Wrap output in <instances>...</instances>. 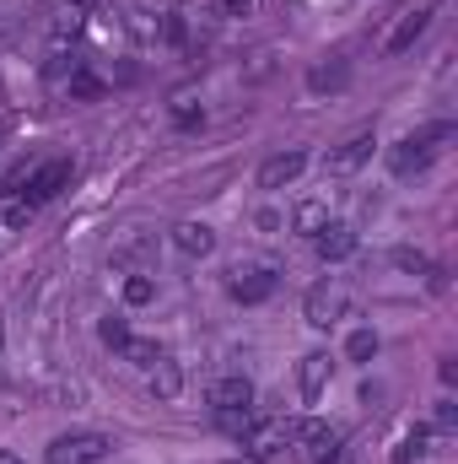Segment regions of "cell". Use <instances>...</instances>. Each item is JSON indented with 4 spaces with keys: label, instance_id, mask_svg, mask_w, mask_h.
I'll use <instances>...</instances> for the list:
<instances>
[{
    "label": "cell",
    "instance_id": "1",
    "mask_svg": "<svg viewBox=\"0 0 458 464\" xmlns=\"http://www.w3.org/2000/svg\"><path fill=\"white\" fill-rule=\"evenodd\" d=\"M437 140H453V124H432V130H421V135H405V140L388 151V168H394V179L426 173V168H432V157H437Z\"/></svg>",
    "mask_w": 458,
    "mask_h": 464
},
{
    "label": "cell",
    "instance_id": "2",
    "mask_svg": "<svg viewBox=\"0 0 458 464\" xmlns=\"http://www.w3.org/2000/svg\"><path fill=\"white\" fill-rule=\"evenodd\" d=\"M71 173H76V162H71V157L33 162V168H27V179H22V189H16V200H27V206L38 211V206H49V200L71 184Z\"/></svg>",
    "mask_w": 458,
    "mask_h": 464
},
{
    "label": "cell",
    "instance_id": "3",
    "mask_svg": "<svg viewBox=\"0 0 458 464\" xmlns=\"http://www.w3.org/2000/svg\"><path fill=\"white\" fill-rule=\"evenodd\" d=\"M114 454V438L103 432H65L49 443V464H103Z\"/></svg>",
    "mask_w": 458,
    "mask_h": 464
},
{
    "label": "cell",
    "instance_id": "4",
    "mask_svg": "<svg viewBox=\"0 0 458 464\" xmlns=\"http://www.w3.org/2000/svg\"><path fill=\"white\" fill-rule=\"evenodd\" d=\"M291 438H297V449H302L313 464H329V459H340L345 454L340 427H329V421H319V416H308L302 427H291Z\"/></svg>",
    "mask_w": 458,
    "mask_h": 464
},
{
    "label": "cell",
    "instance_id": "5",
    "mask_svg": "<svg viewBox=\"0 0 458 464\" xmlns=\"http://www.w3.org/2000/svg\"><path fill=\"white\" fill-rule=\"evenodd\" d=\"M275 286H281L275 265H237V270H232V281H227V292L243 303V308H253V303L275 297Z\"/></svg>",
    "mask_w": 458,
    "mask_h": 464
},
{
    "label": "cell",
    "instance_id": "6",
    "mask_svg": "<svg viewBox=\"0 0 458 464\" xmlns=\"http://www.w3.org/2000/svg\"><path fill=\"white\" fill-rule=\"evenodd\" d=\"M432 11H437V0H421V5H410V11H399V22H394V33H388L383 54H388V60L410 54V49H415V38L432 27Z\"/></svg>",
    "mask_w": 458,
    "mask_h": 464
},
{
    "label": "cell",
    "instance_id": "7",
    "mask_svg": "<svg viewBox=\"0 0 458 464\" xmlns=\"http://www.w3.org/2000/svg\"><path fill=\"white\" fill-rule=\"evenodd\" d=\"M286 438H291V421H275V416H270V421H248V432H243L237 443L248 449L253 464H264V459H275V454L286 449Z\"/></svg>",
    "mask_w": 458,
    "mask_h": 464
},
{
    "label": "cell",
    "instance_id": "8",
    "mask_svg": "<svg viewBox=\"0 0 458 464\" xmlns=\"http://www.w3.org/2000/svg\"><path fill=\"white\" fill-rule=\"evenodd\" d=\"M340 314H345V286H335V281H319V286L302 297V319H308L313 330H329Z\"/></svg>",
    "mask_w": 458,
    "mask_h": 464
},
{
    "label": "cell",
    "instance_id": "9",
    "mask_svg": "<svg viewBox=\"0 0 458 464\" xmlns=\"http://www.w3.org/2000/svg\"><path fill=\"white\" fill-rule=\"evenodd\" d=\"M372 146H377V135H372V130H356L350 140H340V146L324 157V168L345 179V173H356V168H367V162H372Z\"/></svg>",
    "mask_w": 458,
    "mask_h": 464
},
{
    "label": "cell",
    "instance_id": "10",
    "mask_svg": "<svg viewBox=\"0 0 458 464\" xmlns=\"http://www.w3.org/2000/svg\"><path fill=\"white\" fill-rule=\"evenodd\" d=\"M302 168H308V151H275V157H264V168H259V189H286V184H297L302 179Z\"/></svg>",
    "mask_w": 458,
    "mask_h": 464
},
{
    "label": "cell",
    "instance_id": "11",
    "mask_svg": "<svg viewBox=\"0 0 458 464\" xmlns=\"http://www.w3.org/2000/svg\"><path fill=\"white\" fill-rule=\"evenodd\" d=\"M329 378H335V356H329V351H308V356L297 362V389H302L308 405L329 389Z\"/></svg>",
    "mask_w": 458,
    "mask_h": 464
},
{
    "label": "cell",
    "instance_id": "12",
    "mask_svg": "<svg viewBox=\"0 0 458 464\" xmlns=\"http://www.w3.org/2000/svg\"><path fill=\"white\" fill-rule=\"evenodd\" d=\"M248 405H253V378L227 372L211 383V411H248Z\"/></svg>",
    "mask_w": 458,
    "mask_h": 464
},
{
    "label": "cell",
    "instance_id": "13",
    "mask_svg": "<svg viewBox=\"0 0 458 464\" xmlns=\"http://www.w3.org/2000/svg\"><path fill=\"white\" fill-rule=\"evenodd\" d=\"M313 243H319V259H324V265H340V259H350V254H356V227L329 222V227L319 232Z\"/></svg>",
    "mask_w": 458,
    "mask_h": 464
},
{
    "label": "cell",
    "instance_id": "14",
    "mask_svg": "<svg viewBox=\"0 0 458 464\" xmlns=\"http://www.w3.org/2000/svg\"><path fill=\"white\" fill-rule=\"evenodd\" d=\"M173 248L189 254V259H205V254H216V232L205 227V222H178L173 227Z\"/></svg>",
    "mask_w": 458,
    "mask_h": 464
},
{
    "label": "cell",
    "instance_id": "15",
    "mask_svg": "<svg viewBox=\"0 0 458 464\" xmlns=\"http://www.w3.org/2000/svg\"><path fill=\"white\" fill-rule=\"evenodd\" d=\"M345 82H350V65H345V60H329V65L319 60V65L308 71V87H313V92H340Z\"/></svg>",
    "mask_w": 458,
    "mask_h": 464
},
{
    "label": "cell",
    "instance_id": "16",
    "mask_svg": "<svg viewBox=\"0 0 458 464\" xmlns=\"http://www.w3.org/2000/svg\"><path fill=\"white\" fill-rule=\"evenodd\" d=\"M291 227L302 232V237H319V232L329 227V206H324V200H302V206L291 211Z\"/></svg>",
    "mask_w": 458,
    "mask_h": 464
},
{
    "label": "cell",
    "instance_id": "17",
    "mask_svg": "<svg viewBox=\"0 0 458 464\" xmlns=\"http://www.w3.org/2000/svg\"><path fill=\"white\" fill-rule=\"evenodd\" d=\"M151 394H157V400H178V394H184V372H178V362L162 356V362L151 367Z\"/></svg>",
    "mask_w": 458,
    "mask_h": 464
},
{
    "label": "cell",
    "instance_id": "18",
    "mask_svg": "<svg viewBox=\"0 0 458 464\" xmlns=\"http://www.w3.org/2000/svg\"><path fill=\"white\" fill-rule=\"evenodd\" d=\"M60 92H65V98H98V92H103V82H98L87 65H76V71L60 82Z\"/></svg>",
    "mask_w": 458,
    "mask_h": 464
},
{
    "label": "cell",
    "instance_id": "19",
    "mask_svg": "<svg viewBox=\"0 0 458 464\" xmlns=\"http://www.w3.org/2000/svg\"><path fill=\"white\" fill-rule=\"evenodd\" d=\"M81 27H87V11H76V5H65V0H60V11H54V44L76 38Z\"/></svg>",
    "mask_w": 458,
    "mask_h": 464
},
{
    "label": "cell",
    "instance_id": "20",
    "mask_svg": "<svg viewBox=\"0 0 458 464\" xmlns=\"http://www.w3.org/2000/svg\"><path fill=\"white\" fill-rule=\"evenodd\" d=\"M124 303H129V308L157 303V281H151V276H140V270H135V276H124Z\"/></svg>",
    "mask_w": 458,
    "mask_h": 464
},
{
    "label": "cell",
    "instance_id": "21",
    "mask_svg": "<svg viewBox=\"0 0 458 464\" xmlns=\"http://www.w3.org/2000/svg\"><path fill=\"white\" fill-rule=\"evenodd\" d=\"M426 443H432V432H426V427H410V432L399 438V449H394V464L421 459V454H426Z\"/></svg>",
    "mask_w": 458,
    "mask_h": 464
},
{
    "label": "cell",
    "instance_id": "22",
    "mask_svg": "<svg viewBox=\"0 0 458 464\" xmlns=\"http://www.w3.org/2000/svg\"><path fill=\"white\" fill-rule=\"evenodd\" d=\"M345 356L350 362H372L377 356V330H350L345 335Z\"/></svg>",
    "mask_w": 458,
    "mask_h": 464
},
{
    "label": "cell",
    "instance_id": "23",
    "mask_svg": "<svg viewBox=\"0 0 458 464\" xmlns=\"http://www.w3.org/2000/svg\"><path fill=\"white\" fill-rule=\"evenodd\" d=\"M124 362H135V367H146V372H151V367L162 362V351H157V341H140V335H129V341H124Z\"/></svg>",
    "mask_w": 458,
    "mask_h": 464
},
{
    "label": "cell",
    "instance_id": "24",
    "mask_svg": "<svg viewBox=\"0 0 458 464\" xmlns=\"http://www.w3.org/2000/svg\"><path fill=\"white\" fill-rule=\"evenodd\" d=\"M248 421H253V411H216V427H222L227 438H243Z\"/></svg>",
    "mask_w": 458,
    "mask_h": 464
},
{
    "label": "cell",
    "instance_id": "25",
    "mask_svg": "<svg viewBox=\"0 0 458 464\" xmlns=\"http://www.w3.org/2000/svg\"><path fill=\"white\" fill-rule=\"evenodd\" d=\"M98 335H103V346H109V351H124L129 324H124V319H103V324H98Z\"/></svg>",
    "mask_w": 458,
    "mask_h": 464
},
{
    "label": "cell",
    "instance_id": "26",
    "mask_svg": "<svg viewBox=\"0 0 458 464\" xmlns=\"http://www.w3.org/2000/svg\"><path fill=\"white\" fill-rule=\"evenodd\" d=\"M394 265H399V270H415V276H432V259L415 254V248H394Z\"/></svg>",
    "mask_w": 458,
    "mask_h": 464
},
{
    "label": "cell",
    "instance_id": "27",
    "mask_svg": "<svg viewBox=\"0 0 458 464\" xmlns=\"http://www.w3.org/2000/svg\"><path fill=\"white\" fill-rule=\"evenodd\" d=\"M200 119H205V109H195L189 98H178V103H173V124H184V130H195Z\"/></svg>",
    "mask_w": 458,
    "mask_h": 464
},
{
    "label": "cell",
    "instance_id": "28",
    "mask_svg": "<svg viewBox=\"0 0 458 464\" xmlns=\"http://www.w3.org/2000/svg\"><path fill=\"white\" fill-rule=\"evenodd\" d=\"M27 222H33V206L27 200H11L5 206V227H27Z\"/></svg>",
    "mask_w": 458,
    "mask_h": 464
},
{
    "label": "cell",
    "instance_id": "29",
    "mask_svg": "<svg viewBox=\"0 0 458 464\" xmlns=\"http://www.w3.org/2000/svg\"><path fill=\"white\" fill-rule=\"evenodd\" d=\"M253 5H259V0H216V11L232 16V22H237V16H253Z\"/></svg>",
    "mask_w": 458,
    "mask_h": 464
},
{
    "label": "cell",
    "instance_id": "30",
    "mask_svg": "<svg viewBox=\"0 0 458 464\" xmlns=\"http://www.w3.org/2000/svg\"><path fill=\"white\" fill-rule=\"evenodd\" d=\"M453 427H458V405L443 400V405H437V432H453Z\"/></svg>",
    "mask_w": 458,
    "mask_h": 464
},
{
    "label": "cell",
    "instance_id": "31",
    "mask_svg": "<svg viewBox=\"0 0 458 464\" xmlns=\"http://www.w3.org/2000/svg\"><path fill=\"white\" fill-rule=\"evenodd\" d=\"M0 464H27L22 454H11V449H0Z\"/></svg>",
    "mask_w": 458,
    "mask_h": 464
},
{
    "label": "cell",
    "instance_id": "32",
    "mask_svg": "<svg viewBox=\"0 0 458 464\" xmlns=\"http://www.w3.org/2000/svg\"><path fill=\"white\" fill-rule=\"evenodd\" d=\"M65 5H76V11H92V5H98V0H65Z\"/></svg>",
    "mask_w": 458,
    "mask_h": 464
},
{
    "label": "cell",
    "instance_id": "33",
    "mask_svg": "<svg viewBox=\"0 0 458 464\" xmlns=\"http://www.w3.org/2000/svg\"><path fill=\"white\" fill-rule=\"evenodd\" d=\"M5 135H11V119H0V140H5Z\"/></svg>",
    "mask_w": 458,
    "mask_h": 464
},
{
    "label": "cell",
    "instance_id": "34",
    "mask_svg": "<svg viewBox=\"0 0 458 464\" xmlns=\"http://www.w3.org/2000/svg\"><path fill=\"white\" fill-rule=\"evenodd\" d=\"M329 464H345V454H340V459H329Z\"/></svg>",
    "mask_w": 458,
    "mask_h": 464
}]
</instances>
